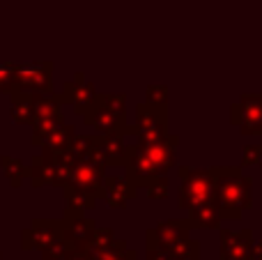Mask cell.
<instances>
[{"mask_svg":"<svg viewBox=\"0 0 262 260\" xmlns=\"http://www.w3.org/2000/svg\"><path fill=\"white\" fill-rule=\"evenodd\" d=\"M219 182H216V205L223 221H239L246 210L253 205L251 184L253 180L244 175L242 166H216Z\"/></svg>","mask_w":262,"mask_h":260,"instance_id":"6da1fadb","label":"cell"},{"mask_svg":"<svg viewBox=\"0 0 262 260\" xmlns=\"http://www.w3.org/2000/svg\"><path fill=\"white\" fill-rule=\"evenodd\" d=\"M191 230L193 228L186 219H168L149 228L145 237L172 253L177 260H200V244L198 240H191Z\"/></svg>","mask_w":262,"mask_h":260,"instance_id":"7a4b0ae2","label":"cell"},{"mask_svg":"<svg viewBox=\"0 0 262 260\" xmlns=\"http://www.w3.org/2000/svg\"><path fill=\"white\" fill-rule=\"evenodd\" d=\"M74 168H76V159L72 152H39L32 157L30 168H28V180L35 189L41 187H69L72 182Z\"/></svg>","mask_w":262,"mask_h":260,"instance_id":"3957f363","label":"cell"},{"mask_svg":"<svg viewBox=\"0 0 262 260\" xmlns=\"http://www.w3.org/2000/svg\"><path fill=\"white\" fill-rule=\"evenodd\" d=\"M83 120L99 136H108V134H124L127 136V97L97 95L95 104L83 115Z\"/></svg>","mask_w":262,"mask_h":260,"instance_id":"277c9868","label":"cell"},{"mask_svg":"<svg viewBox=\"0 0 262 260\" xmlns=\"http://www.w3.org/2000/svg\"><path fill=\"white\" fill-rule=\"evenodd\" d=\"M180 193H177V205L182 210L191 212L200 205L207 203H216V182H219V170H193L182 166L180 168Z\"/></svg>","mask_w":262,"mask_h":260,"instance_id":"5b68a950","label":"cell"},{"mask_svg":"<svg viewBox=\"0 0 262 260\" xmlns=\"http://www.w3.org/2000/svg\"><path fill=\"white\" fill-rule=\"evenodd\" d=\"M127 136H134L138 145H152V143L166 141L168 132V109L154 104L136 106V122L127 127Z\"/></svg>","mask_w":262,"mask_h":260,"instance_id":"8992f818","label":"cell"},{"mask_svg":"<svg viewBox=\"0 0 262 260\" xmlns=\"http://www.w3.org/2000/svg\"><path fill=\"white\" fill-rule=\"evenodd\" d=\"M53 62H16V92L28 95H55L53 88Z\"/></svg>","mask_w":262,"mask_h":260,"instance_id":"52a82bcc","label":"cell"},{"mask_svg":"<svg viewBox=\"0 0 262 260\" xmlns=\"http://www.w3.org/2000/svg\"><path fill=\"white\" fill-rule=\"evenodd\" d=\"M62 240V219H35L21 230L23 251H44Z\"/></svg>","mask_w":262,"mask_h":260,"instance_id":"ba28073f","label":"cell"},{"mask_svg":"<svg viewBox=\"0 0 262 260\" xmlns=\"http://www.w3.org/2000/svg\"><path fill=\"white\" fill-rule=\"evenodd\" d=\"M230 122L244 136H262V95H242L230 106Z\"/></svg>","mask_w":262,"mask_h":260,"instance_id":"9c48e42d","label":"cell"},{"mask_svg":"<svg viewBox=\"0 0 262 260\" xmlns=\"http://www.w3.org/2000/svg\"><path fill=\"white\" fill-rule=\"evenodd\" d=\"M35 97V118H32V134H44L49 129L64 122L62 97L60 95H32Z\"/></svg>","mask_w":262,"mask_h":260,"instance_id":"30bf717a","label":"cell"},{"mask_svg":"<svg viewBox=\"0 0 262 260\" xmlns=\"http://www.w3.org/2000/svg\"><path fill=\"white\" fill-rule=\"evenodd\" d=\"M97 95H99V92L95 90V85L88 81L83 72L74 74V78L64 83L62 92H60L62 101L64 104H72L74 113H78V115H85L88 111H90V106L95 104Z\"/></svg>","mask_w":262,"mask_h":260,"instance_id":"8fae6325","label":"cell"},{"mask_svg":"<svg viewBox=\"0 0 262 260\" xmlns=\"http://www.w3.org/2000/svg\"><path fill=\"white\" fill-rule=\"evenodd\" d=\"M221 237V251H219V260H249L251 251H253V230L242 228V230H219Z\"/></svg>","mask_w":262,"mask_h":260,"instance_id":"7c38bea8","label":"cell"},{"mask_svg":"<svg viewBox=\"0 0 262 260\" xmlns=\"http://www.w3.org/2000/svg\"><path fill=\"white\" fill-rule=\"evenodd\" d=\"M97 224L92 219L83 216H64L62 219V240L69 247V251H88L90 242L95 237Z\"/></svg>","mask_w":262,"mask_h":260,"instance_id":"4fadbf2b","label":"cell"},{"mask_svg":"<svg viewBox=\"0 0 262 260\" xmlns=\"http://www.w3.org/2000/svg\"><path fill=\"white\" fill-rule=\"evenodd\" d=\"M124 170H127V178L134 182L136 189L145 187L147 189L149 184L154 182L157 178H161V175H157V170H154L152 161L147 159V155H145L143 145H138V143H134V145H129L127 150V161H124Z\"/></svg>","mask_w":262,"mask_h":260,"instance_id":"5bb4252c","label":"cell"},{"mask_svg":"<svg viewBox=\"0 0 262 260\" xmlns=\"http://www.w3.org/2000/svg\"><path fill=\"white\" fill-rule=\"evenodd\" d=\"M106 166L97 164V161L90 159H81L76 161V168H74L72 175V187L81 189V191H88L92 196H97L101 201V191H104V180H106Z\"/></svg>","mask_w":262,"mask_h":260,"instance_id":"9a60e30c","label":"cell"},{"mask_svg":"<svg viewBox=\"0 0 262 260\" xmlns=\"http://www.w3.org/2000/svg\"><path fill=\"white\" fill-rule=\"evenodd\" d=\"M74 138H76V127L74 124H58V127L49 129L44 134H32L30 141L35 147H41V152H53V155H60V152H69Z\"/></svg>","mask_w":262,"mask_h":260,"instance_id":"2e32d148","label":"cell"},{"mask_svg":"<svg viewBox=\"0 0 262 260\" xmlns=\"http://www.w3.org/2000/svg\"><path fill=\"white\" fill-rule=\"evenodd\" d=\"M138 193V189L134 187V182L127 178V173L120 175V173H113V175H106L104 180V191H101V201H106L113 210H124L127 203H131Z\"/></svg>","mask_w":262,"mask_h":260,"instance_id":"e0dca14e","label":"cell"},{"mask_svg":"<svg viewBox=\"0 0 262 260\" xmlns=\"http://www.w3.org/2000/svg\"><path fill=\"white\" fill-rule=\"evenodd\" d=\"M177 145H180V136H177V134H170L166 141L152 143V145H143L145 155L152 161L157 175H168L172 170L175 159H177Z\"/></svg>","mask_w":262,"mask_h":260,"instance_id":"ac0fdd59","label":"cell"},{"mask_svg":"<svg viewBox=\"0 0 262 260\" xmlns=\"http://www.w3.org/2000/svg\"><path fill=\"white\" fill-rule=\"evenodd\" d=\"M99 136V134H97ZM99 150L101 159H104L106 168L108 166H124L127 161V136L124 134H108V136H99Z\"/></svg>","mask_w":262,"mask_h":260,"instance_id":"d6986e66","label":"cell"},{"mask_svg":"<svg viewBox=\"0 0 262 260\" xmlns=\"http://www.w3.org/2000/svg\"><path fill=\"white\" fill-rule=\"evenodd\" d=\"M64 216H83L85 212L95 210L97 207V201L99 198L92 196V193L88 191H81V189L76 187H64Z\"/></svg>","mask_w":262,"mask_h":260,"instance_id":"ffe728a7","label":"cell"},{"mask_svg":"<svg viewBox=\"0 0 262 260\" xmlns=\"http://www.w3.org/2000/svg\"><path fill=\"white\" fill-rule=\"evenodd\" d=\"M191 228H200V230H221V212H219L216 203H207V205H200L195 210L189 212Z\"/></svg>","mask_w":262,"mask_h":260,"instance_id":"44dd1931","label":"cell"},{"mask_svg":"<svg viewBox=\"0 0 262 260\" xmlns=\"http://www.w3.org/2000/svg\"><path fill=\"white\" fill-rule=\"evenodd\" d=\"M35 118V97L28 92H14L12 95V120L18 124H32Z\"/></svg>","mask_w":262,"mask_h":260,"instance_id":"7402d4cb","label":"cell"},{"mask_svg":"<svg viewBox=\"0 0 262 260\" xmlns=\"http://www.w3.org/2000/svg\"><path fill=\"white\" fill-rule=\"evenodd\" d=\"M0 170H3V175L7 178V182L12 184L14 189H18L28 180V166H23V161L12 155L0 157Z\"/></svg>","mask_w":262,"mask_h":260,"instance_id":"603a6c76","label":"cell"},{"mask_svg":"<svg viewBox=\"0 0 262 260\" xmlns=\"http://www.w3.org/2000/svg\"><path fill=\"white\" fill-rule=\"evenodd\" d=\"M90 256H92V260H140L138 253H136L134 249H129L127 242H122V240H115L111 247L90 253Z\"/></svg>","mask_w":262,"mask_h":260,"instance_id":"cb8c5ba5","label":"cell"},{"mask_svg":"<svg viewBox=\"0 0 262 260\" xmlns=\"http://www.w3.org/2000/svg\"><path fill=\"white\" fill-rule=\"evenodd\" d=\"M16 90V62H0V92L12 97Z\"/></svg>","mask_w":262,"mask_h":260,"instance_id":"d4e9b609","label":"cell"},{"mask_svg":"<svg viewBox=\"0 0 262 260\" xmlns=\"http://www.w3.org/2000/svg\"><path fill=\"white\" fill-rule=\"evenodd\" d=\"M113 242H115V235H113V230H111V228H99V226H97V230H95V237H92V242H90V249H88V253L101 251V249L111 247V244H113Z\"/></svg>","mask_w":262,"mask_h":260,"instance_id":"484cf974","label":"cell"},{"mask_svg":"<svg viewBox=\"0 0 262 260\" xmlns=\"http://www.w3.org/2000/svg\"><path fill=\"white\" fill-rule=\"evenodd\" d=\"M145 101L154 106H166L168 109V88L166 85H149L145 90Z\"/></svg>","mask_w":262,"mask_h":260,"instance_id":"4316f807","label":"cell"},{"mask_svg":"<svg viewBox=\"0 0 262 260\" xmlns=\"http://www.w3.org/2000/svg\"><path fill=\"white\" fill-rule=\"evenodd\" d=\"M147 196L154 198V201H161V198L168 196V175H161V178H157L152 184H149L147 189Z\"/></svg>","mask_w":262,"mask_h":260,"instance_id":"83f0119b","label":"cell"},{"mask_svg":"<svg viewBox=\"0 0 262 260\" xmlns=\"http://www.w3.org/2000/svg\"><path fill=\"white\" fill-rule=\"evenodd\" d=\"M262 161V147L260 145H246L244 147V155H242V170L246 168V166H258Z\"/></svg>","mask_w":262,"mask_h":260,"instance_id":"f1b7e54d","label":"cell"},{"mask_svg":"<svg viewBox=\"0 0 262 260\" xmlns=\"http://www.w3.org/2000/svg\"><path fill=\"white\" fill-rule=\"evenodd\" d=\"M67 253H69V247L64 244V240H60L58 244L44 249V251H41V258H44V260H62Z\"/></svg>","mask_w":262,"mask_h":260,"instance_id":"f546056e","label":"cell"},{"mask_svg":"<svg viewBox=\"0 0 262 260\" xmlns=\"http://www.w3.org/2000/svg\"><path fill=\"white\" fill-rule=\"evenodd\" d=\"M62 260H92V256L88 251H69Z\"/></svg>","mask_w":262,"mask_h":260,"instance_id":"4dcf8cb0","label":"cell"},{"mask_svg":"<svg viewBox=\"0 0 262 260\" xmlns=\"http://www.w3.org/2000/svg\"><path fill=\"white\" fill-rule=\"evenodd\" d=\"M249 260H262V240L260 242H255V247H253V251H251Z\"/></svg>","mask_w":262,"mask_h":260,"instance_id":"1f68e13d","label":"cell"},{"mask_svg":"<svg viewBox=\"0 0 262 260\" xmlns=\"http://www.w3.org/2000/svg\"><path fill=\"white\" fill-rule=\"evenodd\" d=\"M0 260H3V253H0Z\"/></svg>","mask_w":262,"mask_h":260,"instance_id":"d6a6232c","label":"cell"}]
</instances>
